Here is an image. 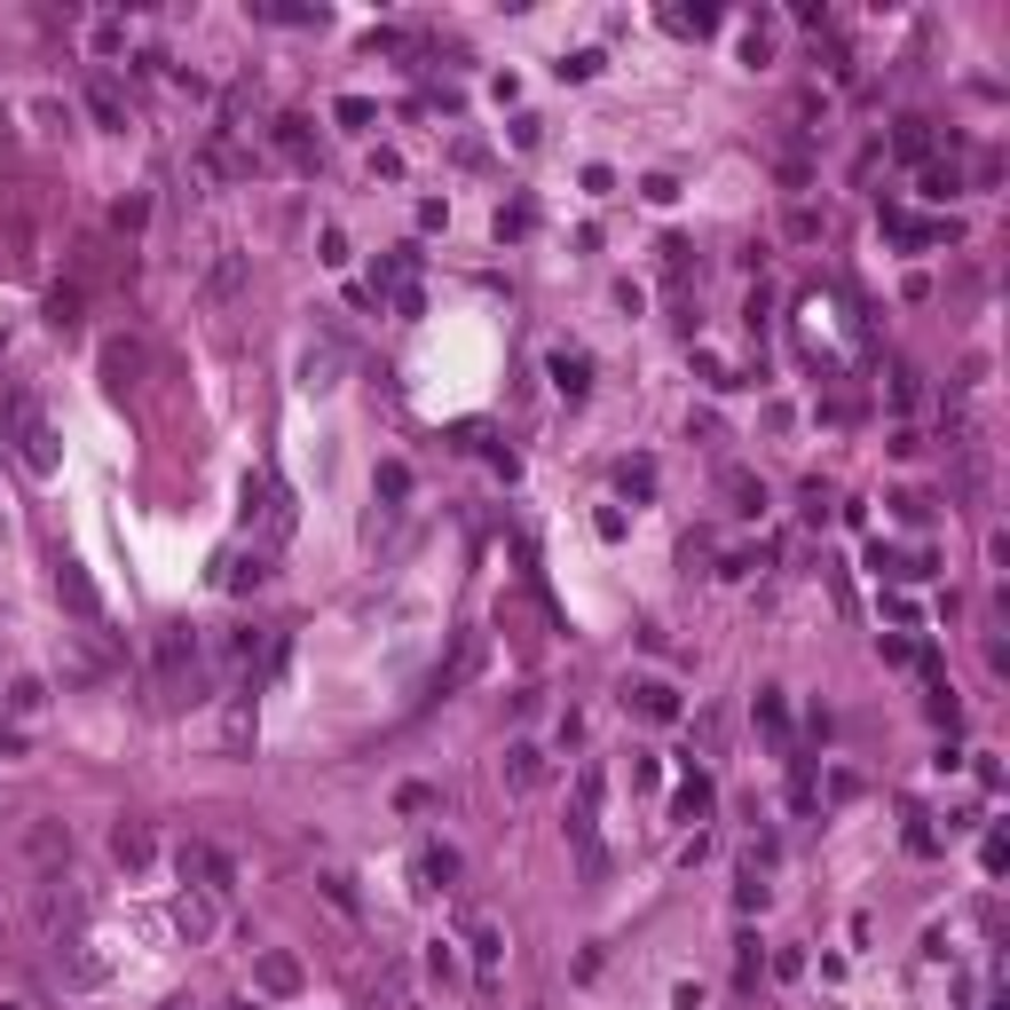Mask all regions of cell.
Listing matches in <instances>:
<instances>
[{"label":"cell","instance_id":"6da1fadb","mask_svg":"<svg viewBox=\"0 0 1010 1010\" xmlns=\"http://www.w3.org/2000/svg\"><path fill=\"white\" fill-rule=\"evenodd\" d=\"M175 868H182V885L206 892V900H229V892H238V868H229V853L206 845V837H190V845L175 853Z\"/></svg>","mask_w":1010,"mask_h":1010},{"label":"cell","instance_id":"7a4b0ae2","mask_svg":"<svg viewBox=\"0 0 1010 1010\" xmlns=\"http://www.w3.org/2000/svg\"><path fill=\"white\" fill-rule=\"evenodd\" d=\"M158 687L166 695H190L197 687V639H190V624H166L158 632Z\"/></svg>","mask_w":1010,"mask_h":1010},{"label":"cell","instance_id":"3957f363","mask_svg":"<svg viewBox=\"0 0 1010 1010\" xmlns=\"http://www.w3.org/2000/svg\"><path fill=\"white\" fill-rule=\"evenodd\" d=\"M245 285H253V253H238V245H229V253L206 268V285H197V292H206V309H238V300H245Z\"/></svg>","mask_w":1010,"mask_h":1010},{"label":"cell","instance_id":"277c9868","mask_svg":"<svg viewBox=\"0 0 1010 1010\" xmlns=\"http://www.w3.org/2000/svg\"><path fill=\"white\" fill-rule=\"evenodd\" d=\"M56 600H63V609H72L87 632H104V592L87 585V568H80V561H56Z\"/></svg>","mask_w":1010,"mask_h":1010},{"label":"cell","instance_id":"5b68a950","mask_svg":"<svg viewBox=\"0 0 1010 1010\" xmlns=\"http://www.w3.org/2000/svg\"><path fill=\"white\" fill-rule=\"evenodd\" d=\"M16 450H24L32 474H56V434H48V419L32 411V402H16Z\"/></svg>","mask_w":1010,"mask_h":1010},{"label":"cell","instance_id":"8992f818","mask_svg":"<svg viewBox=\"0 0 1010 1010\" xmlns=\"http://www.w3.org/2000/svg\"><path fill=\"white\" fill-rule=\"evenodd\" d=\"M505 790H545V750H537V743H514V750H505Z\"/></svg>","mask_w":1010,"mask_h":1010},{"label":"cell","instance_id":"52a82bcc","mask_svg":"<svg viewBox=\"0 0 1010 1010\" xmlns=\"http://www.w3.org/2000/svg\"><path fill=\"white\" fill-rule=\"evenodd\" d=\"M24 845H32V861H40V868H48V877H56V868H63V861H72V837H63L56 821H32V829H24Z\"/></svg>","mask_w":1010,"mask_h":1010},{"label":"cell","instance_id":"ba28073f","mask_svg":"<svg viewBox=\"0 0 1010 1010\" xmlns=\"http://www.w3.org/2000/svg\"><path fill=\"white\" fill-rule=\"evenodd\" d=\"M624 702H632V711H639V719H656V726H663V719H680V695H671L663 680H639V687H632Z\"/></svg>","mask_w":1010,"mask_h":1010},{"label":"cell","instance_id":"9c48e42d","mask_svg":"<svg viewBox=\"0 0 1010 1010\" xmlns=\"http://www.w3.org/2000/svg\"><path fill=\"white\" fill-rule=\"evenodd\" d=\"M553 387L561 395H585L592 387V356L585 348H553Z\"/></svg>","mask_w":1010,"mask_h":1010},{"label":"cell","instance_id":"30bf717a","mask_svg":"<svg viewBox=\"0 0 1010 1010\" xmlns=\"http://www.w3.org/2000/svg\"><path fill=\"white\" fill-rule=\"evenodd\" d=\"M719 482H726V497H734V514H766V482H758V474H743V466H726Z\"/></svg>","mask_w":1010,"mask_h":1010},{"label":"cell","instance_id":"8fae6325","mask_svg":"<svg viewBox=\"0 0 1010 1010\" xmlns=\"http://www.w3.org/2000/svg\"><path fill=\"white\" fill-rule=\"evenodd\" d=\"M111 853H119V868H151V829L119 821V829H111Z\"/></svg>","mask_w":1010,"mask_h":1010},{"label":"cell","instance_id":"7c38bea8","mask_svg":"<svg viewBox=\"0 0 1010 1010\" xmlns=\"http://www.w3.org/2000/svg\"><path fill=\"white\" fill-rule=\"evenodd\" d=\"M87 111L104 119V127H127V95H119L111 80H87Z\"/></svg>","mask_w":1010,"mask_h":1010},{"label":"cell","instance_id":"4fadbf2b","mask_svg":"<svg viewBox=\"0 0 1010 1010\" xmlns=\"http://www.w3.org/2000/svg\"><path fill=\"white\" fill-rule=\"evenodd\" d=\"M277 151L292 166H316V143H309V119H277Z\"/></svg>","mask_w":1010,"mask_h":1010},{"label":"cell","instance_id":"5bb4252c","mask_svg":"<svg viewBox=\"0 0 1010 1010\" xmlns=\"http://www.w3.org/2000/svg\"><path fill=\"white\" fill-rule=\"evenodd\" d=\"M261 987L268 995H300V963L292 955H261Z\"/></svg>","mask_w":1010,"mask_h":1010},{"label":"cell","instance_id":"9a60e30c","mask_svg":"<svg viewBox=\"0 0 1010 1010\" xmlns=\"http://www.w3.org/2000/svg\"><path fill=\"white\" fill-rule=\"evenodd\" d=\"M892 151H900V158H931V127H924V119H900Z\"/></svg>","mask_w":1010,"mask_h":1010},{"label":"cell","instance_id":"2e32d148","mask_svg":"<svg viewBox=\"0 0 1010 1010\" xmlns=\"http://www.w3.org/2000/svg\"><path fill=\"white\" fill-rule=\"evenodd\" d=\"M182 931H190V939L214 931V900H206V892H182Z\"/></svg>","mask_w":1010,"mask_h":1010},{"label":"cell","instance_id":"e0dca14e","mask_svg":"<svg viewBox=\"0 0 1010 1010\" xmlns=\"http://www.w3.org/2000/svg\"><path fill=\"white\" fill-rule=\"evenodd\" d=\"M104 372H111V387H127L134 372H143V356H134L127 340H111V348H104Z\"/></svg>","mask_w":1010,"mask_h":1010},{"label":"cell","instance_id":"ac0fdd59","mask_svg":"<svg viewBox=\"0 0 1010 1010\" xmlns=\"http://www.w3.org/2000/svg\"><path fill=\"white\" fill-rule=\"evenodd\" d=\"M206 166H214V175H245V151L229 143V134H214V143H206Z\"/></svg>","mask_w":1010,"mask_h":1010},{"label":"cell","instance_id":"d6986e66","mask_svg":"<svg viewBox=\"0 0 1010 1010\" xmlns=\"http://www.w3.org/2000/svg\"><path fill=\"white\" fill-rule=\"evenodd\" d=\"M419 868H426L434 885H458V853H450V845H426V853H419Z\"/></svg>","mask_w":1010,"mask_h":1010},{"label":"cell","instance_id":"ffe728a7","mask_svg":"<svg viewBox=\"0 0 1010 1010\" xmlns=\"http://www.w3.org/2000/svg\"><path fill=\"white\" fill-rule=\"evenodd\" d=\"M40 702H48V687H40V680H16V687H9V711H16V719H32Z\"/></svg>","mask_w":1010,"mask_h":1010},{"label":"cell","instance_id":"44dd1931","mask_svg":"<svg viewBox=\"0 0 1010 1010\" xmlns=\"http://www.w3.org/2000/svg\"><path fill=\"white\" fill-rule=\"evenodd\" d=\"M332 119H340V127H372L380 111H372V104H363V95H340V104H332Z\"/></svg>","mask_w":1010,"mask_h":1010},{"label":"cell","instance_id":"7402d4cb","mask_svg":"<svg viewBox=\"0 0 1010 1010\" xmlns=\"http://www.w3.org/2000/svg\"><path fill=\"white\" fill-rule=\"evenodd\" d=\"M680 814H687V821H695V814H711V782H702V773L680 790Z\"/></svg>","mask_w":1010,"mask_h":1010},{"label":"cell","instance_id":"603a6c76","mask_svg":"<svg viewBox=\"0 0 1010 1010\" xmlns=\"http://www.w3.org/2000/svg\"><path fill=\"white\" fill-rule=\"evenodd\" d=\"M497 955H505V939H497V931H490V924H474V963H482V971H490V963H497Z\"/></svg>","mask_w":1010,"mask_h":1010},{"label":"cell","instance_id":"cb8c5ba5","mask_svg":"<svg viewBox=\"0 0 1010 1010\" xmlns=\"http://www.w3.org/2000/svg\"><path fill=\"white\" fill-rule=\"evenodd\" d=\"M332 372H340V356L316 348V356H309V387H332Z\"/></svg>","mask_w":1010,"mask_h":1010},{"label":"cell","instance_id":"d4e9b609","mask_svg":"<svg viewBox=\"0 0 1010 1010\" xmlns=\"http://www.w3.org/2000/svg\"><path fill=\"white\" fill-rule=\"evenodd\" d=\"M395 805H402V814H426L434 790H426V782H402V797H395Z\"/></svg>","mask_w":1010,"mask_h":1010}]
</instances>
